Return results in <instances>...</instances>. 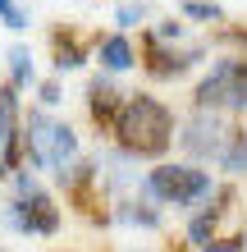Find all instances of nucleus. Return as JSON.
Returning a JSON list of instances; mask_svg holds the SVG:
<instances>
[{
    "label": "nucleus",
    "mask_w": 247,
    "mask_h": 252,
    "mask_svg": "<svg viewBox=\"0 0 247 252\" xmlns=\"http://www.w3.org/2000/svg\"><path fill=\"white\" fill-rule=\"evenodd\" d=\"M197 252H243V234L234 239V234H220V239H206Z\"/></svg>",
    "instance_id": "412c9836"
},
{
    "label": "nucleus",
    "mask_w": 247,
    "mask_h": 252,
    "mask_svg": "<svg viewBox=\"0 0 247 252\" xmlns=\"http://www.w3.org/2000/svg\"><path fill=\"white\" fill-rule=\"evenodd\" d=\"M0 23H5L9 32H23L32 19H27V9L19 5V0H0Z\"/></svg>",
    "instance_id": "6ab92c4d"
},
{
    "label": "nucleus",
    "mask_w": 247,
    "mask_h": 252,
    "mask_svg": "<svg viewBox=\"0 0 247 252\" xmlns=\"http://www.w3.org/2000/svg\"><path fill=\"white\" fill-rule=\"evenodd\" d=\"M238 206V188L234 184H215V192L206 202L192 211V220H188V243L201 248L206 239H220V225H224V216Z\"/></svg>",
    "instance_id": "1a4fd4ad"
},
{
    "label": "nucleus",
    "mask_w": 247,
    "mask_h": 252,
    "mask_svg": "<svg viewBox=\"0 0 247 252\" xmlns=\"http://www.w3.org/2000/svg\"><path fill=\"white\" fill-rule=\"evenodd\" d=\"M183 32H188L183 19H161L156 28H147L142 37H151V41H183Z\"/></svg>",
    "instance_id": "a211bd4d"
},
{
    "label": "nucleus",
    "mask_w": 247,
    "mask_h": 252,
    "mask_svg": "<svg viewBox=\"0 0 247 252\" xmlns=\"http://www.w3.org/2000/svg\"><path fill=\"white\" fill-rule=\"evenodd\" d=\"M114 220H119V225H137V229H161L165 225L161 206H156L147 192H137V197H114Z\"/></svg>",
    "instance_id": "ddd939ff"
},
{
    "label": "nucleus",
    "mask_w": 247,
    "mask_h": 252,
    "mask_svg": "<svg viewBox=\"0 0 247 252\" xmlns=\"http://www.w3.org/2000/svg\"><path fill=\"white\" fill-rule=\"evenodd\" d=\"M147 5H142V0H124L119 9H114V28H119V32H128V28H142L147 23Z\"/></svg>",
    "instance_id": "f3484780"
},
{
    "label": "nucleus",
    "mask_w": 247,
    "mask_h": 252,
    "mask_svg": "<svg viewBox=\"0 0 247 252\" xmlns=\"http://www.w3.org/2000/svg\"><path fill=\"white\" fill-rule=\"evenodd\" d=\"M206 55H211L206 41L183 46V41H151V37H142L137 64H142V73L156 78V83H179L183 73H192L197 64H206Z\"/></svg>",
    "instance_id": "0eeeda50"
},
{
    "label": "nucleus",
    "mask_w": 247,
    "mask_h": 252,
    "mask_svg": "<svg viewBox=\"0 0 247 252\" xmlns=\"http://www.w3.org/2000/svg\"><path fill=\"white\" fill-rule=\"evenodd\" d=\"M5 69H9V87H14V92H27V87H32L37 83V64H32V51H27L23 46V41H14V46H9V55H5Z\"/></svg>",
    "instance_id": "4468645a"
},
{
    "label": "nucleus",
    "mask_w": 247,
    "mask_h": 252,
    "mask_svg": "<svg viewBox=\"0 0 247 252\" xmlns=\"http://www.w3.org/2000/svg\"><path fill=\"white\" fill-rule=\"evenodd\" d=\"M215 170L229 174V179H243L247 174V124H234V138H229V147L220 152Z\"/></svg>",
    "instance_id": "2eb2a0df"
},
{
    "label": "nucleus",
    "mask_w": 247,
    "mask_h": 252,
    "mask_svg": "<svg viewBox=\"0 0 247 252\" xmlns=\"http://www.w3.org/2000/svg\"><path fill=\"white\" fill-rule=\"evenodd\" d=\"M92 60L101 64V73H128V69H137V46H133V37H128V32L114 28V32L96 37Z\"/></svg>",
    "instance_id": "f8f14e48"
},
{
    "label": "nucleus",
    "mask_w": 247,
    "mask_h": 252,
    "mask_svg": "<svg viewBox=\"0 0 247 252\" xmlns=\"http://www.w3.org/2000/svg\"><path fill=\"white\" fill-rule=\"evenodd\" d=\"M9 184H14V197L5 202L0 220H5L14 234H23V239H55L60 225H64V216H60V202L41 188V179L27 165H19L9 174Z\"/></svg>",
    "instance_id": "f03ea898"
},
{
    "label": "nucleus",
    "mask_w": 247,
    "mask_h": 252,
    "mask_svg": "<svg viewBox=\"0 0 247 252\" xmlns=\"http://www.w3.org/2000/svg\"><path fill=\"white\" fill-rule=\"evenodd\" d=\"M234 124L229 115H215V110H188V120H179V133H174V142L183 147V156L192 160V165H215L220 152L229 147L234 138Z\"/></svg>",
    "instance_id": "423d86ee"
},
{
    "label": "nucleus",
    "mask_w": 247,
    "mask_h": 252,
    "mask_svg": "<svg viewBox=\"0 0 247 252\" xmlns=\"http://www.w3.org/2000/svg\"><path fill=\"white\" fill-rule=\"evenodd\" d=\"M179 19H192V23H224V9L215 0H183L179 5Z\"/></svg>",
    "instance_id": "dca6fc26"
},
{
    "label": "nucleus",
    "mask_w": 247,
    "mask_h": 252,
    "mask_svg": "<svg viewBox=\"0 0 247 252\" xmlns=\"http://www.w3.org/2000/svg\"><path fill=\"white\" fill-rule=\"evenodd\" d=\"M215 174L206 165H192V160H156V165L137 179V192H147L156 206H179V211H192L215 192Z\"/></svg>",
    "instance_id": "7ed1b4c3"
},
{
    "label": "nucleus",
    "mask_w": 247,
    "mask_h": 252,
    "mask_svg": "<svg viewBox=\"0 0 247 252\" xmlns=\"http://www.w3.org/2000/svg\"><path fill=\"white\" fill-rule=\"evenodd\" d=\"M92 46H96V37H82L74 32V28H55L51 32V55H55V73H74L82 69L87 60H92Z\"/></svg>",
    "instance_id": "9b49d317"
},
{
    "label": "nucleus",
    "mask_w": 247,
    "mask_h": 252,
    "mask_svg": "<svg viewBox=\"0 0 247 252\" xmlns=\"http://www.w3.org/2000/svg\"><path fill=\"white\" fill-rule=\"evenodd\" d=\"M64 101V87H60V73H55V78H46V83H37V106L41 110H55Z\"/></svg>",
    "instance_id": "aec40b11"
},
{
    "label": "nucleus",
    "mask_w": 247,
    "mask_h": 252,
    "mask_svg": "<svg viewBox=\"0 0 247 252\" xmlns=\"http://www.w3.org/2000/svg\"><path fill=\"white\" fill-rule=\"evenodd\" d=\"M82 101H87V120H92L101 133H110V120H114V110H119V101H124V87L114 83V73H92L87 78V92H82Z\"/></svg>",
    "instance_id": "9d476101"
},
{
    "label": "nucleus",
    "mask_w": 247,
    "mask_h": 252,
    "mask_svg": "<svg viewBox=\"0 0 247 252\" xmlns=\"http://www.w3.org/2000/svg\"><path fill=\"white\" fill-rule=\"evenodd\" d=\"M192 106L238 120L247 115V55H215L192 87Z\"/></svg>",
    "instance_id": "39448f33"
},
{
    "label": "nucleus",
    "mask_w": 247,
    "mask_h": 252,
    "mask_svg": "<svg viewBox=\"0 0 247 252\" xmlns=\"http://www.w3.org/2000/svg\"><path fill=\"white\" fill-rule=\"evenodd\" d=\"M82 152L78 147V133L69 128L64 120H55L51 110L32 106L23 115V165L27 170H64L69 160Z\"/></svg>",
    "instance_id": "20e7f679"
},
{
    "label": "nucleus",
    "mask_w": 247,
    "mask_h": 252,
    "mask_svg": "<svg viewBox=\"0 0 247 252\" xmlns=\"http://www.w3.org/2000/svg\"><path fill=\"white\" fill-rule=\"evenodd\" d=\"M23 165V92L0 83V179Z\"/></svg>",
    "instance_id": "6e6552de"
},
{
    "label": "nucleus",
    "mask_w": 247,
    "mask_h": 252,
    "mask_svg": "<svg viewBox=\"0 0 247 252\" xmlns=\"http://www.w3.org/2000/svg\"><path fill=\"white\" fill-rule=\"evenodd\" d=\"M174 133H179V115L169 101H161L156 92H124L106 138L133 160H165Z\"/></svg>",
    "instance_id": "f257e3e1"
},
{
    "label": "nucleus",
    "mask_w": 247,
    "mask_h": 252,
    "mask_svg": "<svg viewBox=\"0 0 247 252\" xmlns=\"http://www.w3.org/2000/svg\"><path fill=\"white\" fill-rule=\"evenodd\" d=\"M243 252H247V229H243Z\"/></svg>",
    "instance_id": "4be33fe9"
}]
</instances>
